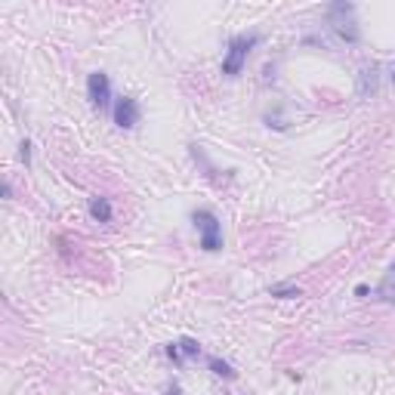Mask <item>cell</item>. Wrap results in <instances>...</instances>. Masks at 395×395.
Masks as SVG:
<instances>
[{"mask_svg": "<svg viewBox=\"0 0 395 395\" xmlns=\"http://www.w3.org/2000/svg\"><path fill=\"white\" fill-rule=\"evenodd\" d=\"M86 99H90V105L102 115V111L115 108L111 105V80L105 71H90L86 74Z\"/></svg>", "mask_w": 395, "mask_h": 395, "instance_id": "obj_4", "label": "cell"}, {"mask_svg": "<svg viewBox=\"0 0 395 395\" xmlns=\"http://www.w3.org/2000/svg\"><path fill=\"white\" fill-rule=\"evenodd\" d=\"M167 358H170L176 368H182V364L201 358V343H198L195 337H179L176 343H167Z\"/></svg>", "mask_w": 395, "mask_h": 395, "instance_id": "obj_7", "label": "cell"}, {"mask_svg": "<svg viewBox=\"0 0 395 395\" xmlns=\"http://www.w3.org/2000/svg\"><path fill=\"white\" fill-rule=\"evenodd\" d=\"M327 28L343 43L361 40V28H358V22H355V6L346 3V0H337V3L327 6Z\"/></svg>", "mask_w": 395, "mask_h": 395, "instance_id": "obj_2", "label": "cell"}, {"mask_svg": "<svg viewBox=\"0 0 395 395\" xmlns=\"http://www.w3.org/2000/svg\"><path fill=\"white\" fill-rule=\"evenodd\" d=\"M19 160H22L25 167H31V142L28 139L19 142Z\"/></svg>", "mask_w": 395, "mask_h": 395, "instance_id": "obj_12", "label": "cell"}, {"mask_svg": "<svg viewBox=\"0 0 395 395\" xmlns=\"http://www.w3.org/2000/svg\"><path fill=\"white\" fill-rule=\"evenodd\" d=\"M86 213L93 216L96 222H111V216H115V210H111V201L108 198H99V195H93V198H86Z\"/></svg>", "mask_w": 395, "mask_h": 395, "instance_id": "obj_8", "label": "cell"}, {"mask_svg": "<svg viewBox=\"0 0 395 395\" xmlns=\"http://www.w3.org/2000/svg\"><path fill=\"white\" fill-rule=\"evenodd\" d=\"M269 296H278V300H300L302 290L294 287V284H272V287H269Z\"/></svg>", "mask_w": 395, "mask_h": 395, "instance_id": "obj_11", "label": "cell"}, {"mask_svg": "<svg viewBox=\"0 0 395 395\" xmlns=\"http://www.w3.org/2000/svg\"><path fill=\"white\" fill-rule=\"evenodd\" d=\"M167 395H182V389H179V386H176V383H173V386H170V389H167Z\"/></svg>", "mask_w": 395, "mask_h": 395, "instance_id": "obj_14", "label": "cell"}, {"mask_svg": "<svg viewBox=\"0 0 395 395\" xmlns=\"http://www.w3.org/2000/svg\"><path fill=\"white\" fill-rule=\"evenodd\" d=\"M376 300L389 302V306H395V263L389 265L386 272H383L380 284H376Z\"/></svg>", "mask_w": 395, "mask_h": 395, "instance_id": "obj_9", "label": "cell"}, {"mask_svg": "<svg viewBox=\"0 0 395 395\" xmlns=\"http://www.w3.org/2000/svg\"><path fill=\"white\" fill-rule=\"evenodd\" d=\"M111 117H115V123L121 130H133L136 123H139V117H142V108H139V102H136L133 96H121V99H115Z\"/></svg>", "mask_w": 395, "mask_h": 395, "instance_id": "obj_5", "label": "cell"}, {"mask_svg": "<svg viewBox=\"0 0 395 395\" xmlns=\"http://www.w3.org/2000/svg\"><path fill=\"white\" fill-rule=\"evenodd\" d=\"M392 84H395V68H392Z\"/></svg>", "mask_w": 395, "mask_h": 395, "instance_id": "obj_15", "label": "cell"}, {"mask_svg": "<svg viewBox=\"0 0 395 395\" xmlns=\"http://www.w3.org/2000/svg\"><path fill=\"white\" fill-rule=\"evenodd\" d=\"M368 294H370L368 284H358V287H355V296H368Z\"/></svg>", "mask_w": 395, "mask_h": 395, "instance_id": "obj_13", "label": "cell"}, {"mask_svg": "<svg viewBox=\"0 0 395 395\" xmlns=\"http://www.w3.org/2000/svg\"><path fill=\"white\" fill-rule=\"evenodd\" d=\"M191 222H195V228H198L201 250H207V253L222 250V222H219V216H216L213 210L198 207L195 213H191Z\"/></svg>", "mask_w": 395, "mask_h": 395, "instance_id": "obj_3", "label": "cell"}, {"mask_svg": "<svg viewBox=\"0 0 395 395\" xmlns=\"http://www.w3.org/2000/svg\"><path fill=\"white\" fill-rule=\"evenodd\" d=\"M259 43V34H235L232 40H228V47H226V56H222V65H219V71H222V77H228V80H235L241 71H244V65H247V56H250V49Z\"/></svg>", "mask_w": 395, "mask_h": 395, "instance_id": "obj_1", "label": "cell"}, {"mask_svg": "<svg viewBox=\"0 0 395 395\" xmlns=\"http://www.w3.org/2000/svg\"><path fill=\"white\" fill-rule=\"evenodd\" d=\"M355 93H358V99H374L376 93H380V65H376V62H364V65L358 68Z\"/></svg>", "mask_w": 395, "mask_h": 395, "instance_id": "obj_6", "label": "cell"}, {"mask_svg": "<svg viewBox=\"0 0 395 395\" xmlns=\"http://www.w3.org/2000/svg\"><path fill=\"white\" fill-rule=\"evenodd\" d=\"M207 368H210V374L222 376V380H235V376H238V370H235L232 364H228L226 358H219V355H210L207 358Z\"/></svg>", "mask_w": 395, "mask_h": 395, "instance_id": "obj_10", "label": "cell"}]
</instances>
